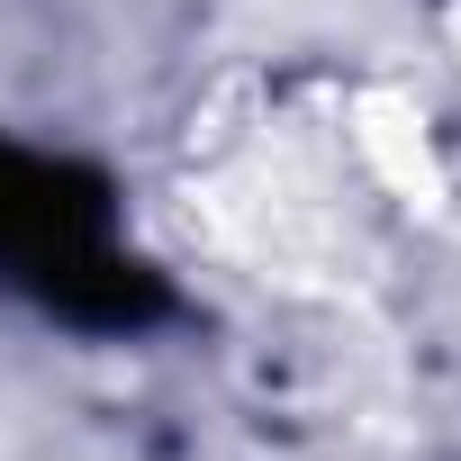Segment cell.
Wrapping results in <instances>:
<instances>
[{"instance_id":"obj_1","label":"cell","mask_w":461,"mask_h":461,"mask_svg":"<svg viewBox=\"0 0 461 461\" xmlns=\"http://www.w3.org/2000/svg\"><path fill=\"white\" fill-rule=\"evenodd\" d=\"M0 272L82 326H145L163 308L154 272H136L109 236V190L19 145H0Z\"/></svg>"}]
</instances>
